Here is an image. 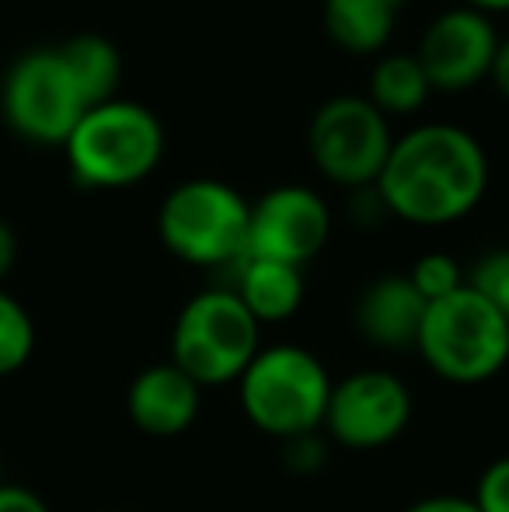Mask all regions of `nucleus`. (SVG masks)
<instances>
[{
  "instance_id": "obj_17",
  "label": "nucleus",
  "mask_w": 509,
  "mask_h": 512,
  "mask_svg": "<svg viewBox=\"0 0 509 512\" xmlns=\"http://www.w3.org/2000/svg\"><path fill=\"white\" fill-rule=\"evenodd\" d=\"M67 63V70L74 74L77 88H81L84 102L102 105L119 98V81H123V56L112 46L105 35H74L63 46H56Z\"/></svg>"
},
{
  "instance_id": "obj_23",
  "label": "nucleus",
  "mask_w": 509,
  "mask_h": 512,
  "mask_svg": "<svg viewBox=\"0 0 509 512\" xmlns=\"http://www.w3.org/2000/svg\"><path fill=\"white\" fill-rule=\"evenodd\" d=\"M0 512H53L39 492L14 481H0Z\"/></svg>"
},
{
  "instance_id": "obj_3",
  "label": "nucleus",
  "mask_w": 509,
  "mask_h": 512,
  "mask_svg": "<svg viewBox=\"0 0 509 512\" xmlns=\"http://www.w3.org/2000/svg\"><path fill=\"white\" fill-rule=\"evenodd\" d=\"M332 384L328 366L311 349L279 342L262 345L234 387L248 422L262 436L290 443L321 429Z\"/></svg>"
},
{
  "instance_id": "obj_9",
  "label": "nucleus",
  "mask_w": 509,
  "mask_h": 512,
  "mask_svg": "<svg viewBox=\"0 0 509 512\" xmlns=\"http://www.w3.org/2000/svg\"><path fill=\"white\" fill-rule=\"evenodd\" d=\"M412 422V391L391 370H356L335 380L328 394V439L346 450H384Z\"/></svg>"
},
{
  "instance_id": "obj_22",
  "label": "nucleus",
  "mask_w": 509,
  "mask_h": 512,
  "mask_svg": "<svg viewBox=\"0 0 509 512\" xmlns=\"http://www.w3.org/2000/svg\"><path fill=\"white\" fill-rule=\"evenodd\" d=\"M286 464L293 467V471H318L321 464H325V443L318 439V432H311V436H297L286 443Z\"/></svg>"
},
{
  "instance_id": "obj_26",
  "label": "nucleus",
  "mask_w": 509,
  "mask_h": 512,
  "mask_svg": "<svg viewBox=\"0 0 509 512\" xmlns=\"http://www.w3.org/2000/svg\"><path fill=\"white\" fill-rule=\"evenodd\" d=\"M489 81L496 84V91L509 102V35H506V39H499V49H496V60H492Z\"/></svg>"
},
{
  "instance_id": "obj_1",
  "label": "nucleus",
  "mask_w": 509,
  "mask_h": 512,
  "mask_svg": "<svg viewBox=\"0 0 509 512\" xmlns=\"http://www.w3.org/2000/svg\"><path fill=\"white\" fill-rule=\"evenodd\" d=\"M377 196L387 216L415 227H447L475 213L489 192V154L454 122H422L394 136Z\"/></svg>"
},
{
  "instance_id": "obj_19",
  "label": "nucleus",
  "mask_w": 509,
  "mask_h": 512,
  "mask_svg": "<svg viewBox=\"0 0 509 512\" xmlns=\"http://www.w3.org/2000/svg\"><path fill=\"white\" fill-rule=\"evenodd\" d=\"M408 283L415 286V293H419L426 304H436V300L461 290V286L468 283V276H464L461 262H457L454 255H447V251H426V255L412 265V272H408Z\"/></svg>"
},
{
  "instance_id": "obj_7",
  "label": "nucleus",
  "mask_w": 509,
  "mask_h": 512,
  "mask_svg": "<svg viewBox=\"0 0 509 512\" xmlns=\"http://www.w3.org/2000/svg\"><path fill=\"white\" fill-rule=\"evenodd\" d=\"M0 112L14 136L35 147H63L81 115L88 112L74 74L60 49H28L7 67L0 81Z\"/></svg>"
},
{
  "instance_id": "obj_16",
  "label": "nucleus",
  "mask_w": 509,
  "mask_h": 512,
  "mask_svg": "<svg viewBox=\"0 0 509 512\" xmlns=\"http://www.w3.org/2000/svg\"><path fill=\"white\" fill-rule=\"evenodd\" d=\"M433 95L422 63L415 60V53H381L370 70L367 84V102L377 108L387 119H405V115L422 112V105Z\"/></svg>"
},
{
  "instance_id": "obj_12",
  "label": "nucleus",
  "mask_w": 509,
  "mask_h": 512,
  "mask_svg": "<svg viewBox=\"0 0 509 512\" xmlns=\"http://www.w3.org/2000/svg\"><path fill=\"white\" fill-rule=\"evenodd\" d=\"M199 411H203V387L171 359L140 370L126 391V415L143 436H182L196 425Z\"/></svg>"
},
{
  "instance_id": "obj_27",
  "label": "nucleus",
  "mask_w": 509,
  "mask_h": 512,
  "mask_svg": "<svg viewBox=\"0 0 509 512\" xmlns=\"http://www.w3.org/2000/svg\"><path fill=\"white\" fill-rule=\"evenodd\" d=\"M468 7H475V11H482V14H503V11H509V0H464Z\"/></svg>"
},
{
  "instance_id": "obj_14",
  "label": "nucleus",
  "mask_w": 509,
  "mask_h": 512,
  "mask_svg": "<svg viewBox=\"0 0 509 512\" xmlns=\"http://www.w3.org/2000/svg\"><path fill=\"white\" fill-rule=\"evenodd\" d=\"M234 293L258 324H283L304 304V269L269 258H241L234 265Z\"/></svg>"
},
{
  "instance_id": "obj_20",
  "label": "nucleus",
  "mask_w": 509,
  "mask_h": 512,
  "mask_svg": "<svg viewBox=\"0 0 509 512\" xmlns=\"http://www.w3.org/2000/svg\"><path fill=\"white\" fill-rule=\"evenodd\" d=\"M468 286L475 293H482L509 324V248H496L478 258L468 272Z\"/></svg>"
},
{
  "instance_id": "obj_2",
  "label": "nucleus",
  "mask_w": 509,
  "mask_h": 512,
  "mask_svg": "<svg viewBox=\"0 0 509 512\" xmlns=\"http://www.w3.org/2000/svg\"><path fill=\"white\" fill-rule=\"evenodd\" d=\"M67 168L84 189H129L164 157V126L147 105L112 98L91 105L63 143Z\"/></svg>"
},
{
  "instance_id": "obj_8",
  "label": "nucleus",
  "mask_w": 509,
  "mask_h": 512,
  "mask_svg": "<svg viewBox=\"0 0 509 512\" xmlns=\"http://www.w3.org/2000/svg\"><path fill=\"white\" fill-rule=\"evenodd\" d=\"M394 147L391 119L367 95H335L318 105L307 126V154L332 185L356 192L381 178Z\"/></svg>"
},
{
  "instance_id": "obj_5",
  "label": "nucleus",
  "mask_w": 509,
  "mask_h": 512,
  "mask_svg": "<svg viewBox=\"0 0 509 512\" xmlns=\"http://www.w3.org/2000/svg\"><path fill=\"white\" fill-rule=\"evenodd\" d=\"M252 203L217 178H189L164 196L157 209L161 244L185 265L234 269L248 255Z\"/></svg>"
},
{
  "instance_id": "obj_13",
  "label": "nucleus",
  "mask_w": 509,
  "mask_h": 512,
  "mask_svg": "<svg viewBox=\"0 0 509 512\" xmlns=\"http://www.w3.org/2000/svg\"><path fill=\"white\" fill-rule=\"evenodd\" d=\"M426 307L429 304L415 293L408 276H381L363 290L356 304V328L377 349H415Z\"/></svg>"
},
{
  "instance_id": "obj_10",
  "label": "nucleus",
  "mask_w": 509,
  "mask_h": 512,
  "mask_svg": "<svg viewBox=\"0 0 509 512\" xmlns=\"http://www.w3.org/2000/svg\"><path fill=\"white\" fill-rule=\"evenodd\" d=\"M332 237L328 203L307 185H276L248 213V255L304 269Z\"/></svg>"
},
{
  "instance_id": "obj_25",
  "label": "nucleus",
  "mask_w": 509,
  "mask_h": 512,
  "mask_svg": "<svg viewBox=\"0 0 509 512\" xmlns=\"http://www.w3.org/2000/svg\"><path fill=\"white\" fill-rule=\"evenodd\" d=\"M14 262H18V237H14L11 223L0 220V283L11 276Z\"/></svg>"
},
{
  "instance_id": "obj_4",
  "label": "nucleus",
  "mask_w": 509,
  "mask_h": 512,
  "mask_svg": "<svg viewBox=\"0 0 509 512\" xmlns=\"http://www.w3.org/2000/svg\"><path fill=\"white\" fill-rule=\"evenodd\" d=\"M415 352L440 380L478 387L509 366V324L468 283L426 307Z\"/></svg>"
},
{
  "instance_id": "obj_6",
  "label": "nucleus",
  "mask_w": 509,
  "mask_h": 512,
  "mask_svg": "<svg viewBox=\"0 0 509 512\" xmlns=\"http://www.w3.org/2000/svg\"><path fill=\"white\" fill-rule=\"evenodd\" d=\"M262 349V324L231 286H213L189 300L171 328V363L199 387L238 384Z\"/></svg>"
},
{
  "instance_id": "obj_21",
  "label": "nucleus",
  "mask_w": 509,
  "mask_h": 512,
  "mask_svg": "<svg viewBox=\"0 0 509 512\" xmlns=\"http://www.w3.org/2000/svg\"><path fill=\"white\" fill-rule=\"evenodd\" d=\"M468 499L478 512H509V453L485 464Z\"/></svg>"
},
{
  "instance_id": "obj_11",
  "label": "nucleus",
  "mask_w": 509,
  "mask_h": 512,
  "mask_svg": "<svg viewBox=\"0 0 509 512\" xmlns=\"http://www.w3.org/2000/svg\"><path fill=\"white\" fill-rule=\"evenodd\" d=\"M499 39L503 35L489 14L457 4L429 21L415 46V60L422 63L433 91H468L492 74Z\"/></svg>"
},
{
  "instance_id": "obj_15",
  "label": "nucleus",
  "mask_w": 509,
  "mask_h": 512,
  "mask_svg": "<svg viewBox=\"0 0 509 512\" xmlns=\"http://www.w3.org/2000/svg\"><path fill=\"white\" fill-rule=\"evenodd\" d=\"M405 0H321L325 35L349 56H381Z\"/></svg>"
},
{
  "instance_id": "obj_18",
  "label": "nucleus",
  "mask_w": 509,
  "mask_h": 512,
  "mask_svg": "<svg viewBox=\"0 0 509 512\" xmlns=\"http://www.w3.org/2000/svg\"><path fill=\"white\" fill-rule=\"evenodd\" d=\"M35 352V321L18 297L0 286V377L25 370Z\"/></svg>"
},
{
  "instance_id": "obj_24",
  "label": "nucleus",
  "mask_w": 509,
  "mask_h": 512,
  "mask_svg": "<svg viewBox=\"0 0 509 512\" xmlns=\"http://www.w3.org/2000/svg\"><path fill=\"white\" fill-rule=\"evenodd\" d=\"M405 512H478V509L464 495H426V499L412 502Z\"/></svg>"
},
{
  "instance_id": "obj_28",
  "label": "nucleus",
  "mask_w": 509,
  "mask_h": 512,
  "mask_svg": "<svg viewBox=\"0 0 509 512\" xmlns=\"http://www.w3.org/2000/svg\"><path fill=\"white\" fill-rule=\"evenodd\" d=\"M105 512H133V509H105Z\"/></svg>"
}]
</instances>
